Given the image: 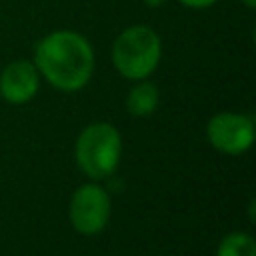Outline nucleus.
<instances>
[{
	"label": "nucleus",
	"instance_id": "obj_1",
	"mask_svg": "<svg viewBox=\"0 0 256 256\" xmlns=\"http://www.w3.org/2000/svg\"><path fill=\"white\" fill-rule=\"evenodd\" d=\"M34 66L54 88L62 92H76L92 78L94 50L82 34L56 30L36 44Z\"/></svg>",
	"mask_w": 256,
	"mask_h": 256
},
{
	"label": "nucleus",
	"instance_id": "obj_2",
	"mask_svg": "<svg viewBox=\"0 0 256 256\" xmlns=\"http://www.w3.org/2000/svg\"><path fill=\"white\" fill-rule=\"evenodd\" d=\"M162 42L154 28L134 24L122 30L112 44V64L128 80L148 78L160 64Z\"/></svg>",
	"mask_w": 256,
	"mask_h": 256
},
{
	"label": "nucleus",
	"instance_id": "obj_3",
	"mask_svg": "<svg viewBox=\"0 0 256 256\" xmlns=\"http://www.w3.org/2000/svg\"><path fill=\"white\" fill-rule=\"evenodd\" d=\"M78 168L92 180H104L120 164L122 138L110 122H94L86 126L74 148Z\"/></svg>",
	"mask_w": 256,
	"mask_h": 256
},
{
	"label": "nucleus",
	"instance_id": "obj_4",
	"mask_svg": "<svg viewBox=\"0 0 256 256\" xmlns=\"http://www.w3.org/2000/svg\"><path fill=\"white\" fill-rule=\"evenodd\" d=\"M110 220V196L98 184H82L70 200V222L76 232L94 236Z\"/></svg>",
	"mask_w": 256,
	"mask_h": 256
},
{
	"label": "nucleus",
	"instance_id": "obj_5",
	"mask_svg": "<svg viewBox=\"0 0 256 256\" xmlns=\"http://www.w3.org/2000/svg\"><path fill=\"white\" fill-rule=\"evenodd\" d=\"M210 144L224 154H244L254 144V120L246 114L220 112L206 126Z\"/></svg>",
	"mask_w": 256,
	"mask_h": 256
},
{
	"label": "nucleus",
	"instance_id": "obj_6",
	"mask_svg": "<svg viewBox=\"0 0 256 256\" xmlns=\"http://www.w3.org/2000/svg\"><path fill=\"white\" fill-rule=\"evenodd\" d=\"M40 86V72L30 60L10 62L0 74V94L10 104L30 102Z\"/></svg>",
	"mask_w": 256,
	"mask_h": 256
},
{
	"label": "nucleus",
	"instance_id": "obj_7",
	"mask_svg": "<svg viewBox=\"0 0 256 256\" xmlns=\"http://www.w3.org/2000/svg\"><path fill=\"white\" fill-rule=\"evenodd\" d=\"M158 100H160L158 88L144 78V80H138V84L128 92L126 108L132 116L144 118V116H150L158 108Z\"/></svg>",
	"mask_w": 256,
	"mask_h": 256
},
{
	"label": "nucleus",
	"instance_id": "obj_8",
	"mask_svg": "<svg viewBox=\"0 0 256 256\" xmlns=\"http://www.w3.org/2000/svg\"><path fill=\"white\" fill-rule=\"evenodd\" d=\"M216 256H256V242L246 232H232L220 240Z\"/></svg>",
	"mask_w": 256,
	"mask_h": 256
},
{
	"label": "nucleus",
	"instance_id": "obj_9",
	"mask_svg": "<svg viewBox=\"0 0 256 256\" xmlns=\"http://www.w3.org/2000/svg\"><path fill=\"white\" fill-rule=\"evenodd\" d=\"M178 2L186 8H192V10H206V8L214 6L218 0H178Z\"/></svg>",
	"mask_w": 256,
	"mask_h": 256
},
{
	"label": "nucleus",
	"instance_id": "obj_10",
	"mask_svg": "<svg viewBox=\"0 0 256 256\" xmlns=\"http://www.w3.org/2000/svg\"><path fill=\"white\" fill-rule=\"evenodd\" d=\"M166 0H144V4L146 6H150V8H158V6H162Z\"/></svg>",
	"mask_w": 256,
	"mask_h": 256
},
{
	"label": "nucleus",
	"instance_id": "obj_11",
	"mask_svg": "<svg viewBox=\"0 0 256 256\" xmlns=\"http://www.w3.org/2000/svg\"><path fill=\"white\" fill-rule=\"evenodd\" d=\"M242 4H244L246 8H250V10H254V8H256V0H242Z\"/></svg>",
	"mask_w": 256,
	"mask_h": 256
}]
</instances>
